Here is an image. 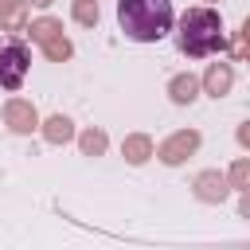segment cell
Wrapping results in <instances>:
<instances>
[{"instance_id": "cell-1", "label": "cell", "mask_w": 250, "mask_h": 250, "mask_svg": "<svg viewBox=\"0 0 250 250\" xmlns=\"http://www.w3.org/2000/svg\"><path fill=\"white\" fill-rule=\"evenodd\" d=\"M117 27L133 43H156L172 31V0H117Z\"/></svg>"}, {"instance_id": "cell-5", "label": "cell", "mask_w": 250, "mask_h": 250, "mask_svg": "<svg viewBox=\"0 0 250 250\" xmlns=\"http://www.w3.org/2000/svg\"><path fill=\"white\" fill-rule=\"evenodd\" d=\"M172 90H176V94H172L176 102H191V98H195V82H191V78H180Z\"/></svg>"}, {"instance_id": "cell-2", "label": "cell", "mask_w": 250, "mask_h": 250, "mask_svg": "<svg viewBox=\"0 0 250 250\" xmlns=\"http://www.w3.org/2000/svg\"><path fill=\"white\" fill-rule=\"evenodd\" d=\"M223 23H219V16L215 12H207V8H191V12H184V20H180V51L184 55H207V51H215V47H223Z\"/></svg>"}, {"instance_id": "cell-6", "label": "cell", "mask_w": 250, "mask_h": 250, "mask_svg": "<svg viewBox=\"0 0 250 250\" xmlns=\"http://www.w3.org/2000/svg\"><path fill=\"white\" fill-rule=\"evenodd\" d=\"M207 82H211V90H215V94H219V90H227V82H230V74H227V70H219V66H215V70H211V78H207Z\"/></svg>"}, {"instance_id": "cell-3", "label": "cell", "mask_w": 250, "mask_h": 250, "mask_svg": "<svg viewBox=\"0 0 250 250\" xmlns=\"http://www.w3.org/2000/svg\"><path fill=\"white\" fill-rule=\"evenodd\" d=\"M23 70H27V51L20 43H0V86L16 90L23 82Z\"/></svg>"}, {"instance_id": "cell-4", "label": "cell", "mask_w": 250, "mask_h": 250, "mask_svg": "<svg viewBox=\"0 0 250 250\" xmlns=\"http://www.w3.org/2000/svg\"><path fill=\"white\" fill-rule=\"evenodd\" d=\"M8 117L16 121V129H31V125H35V113H27L23 105H12V109H8Z\"/></svg>"}]
</instances>
